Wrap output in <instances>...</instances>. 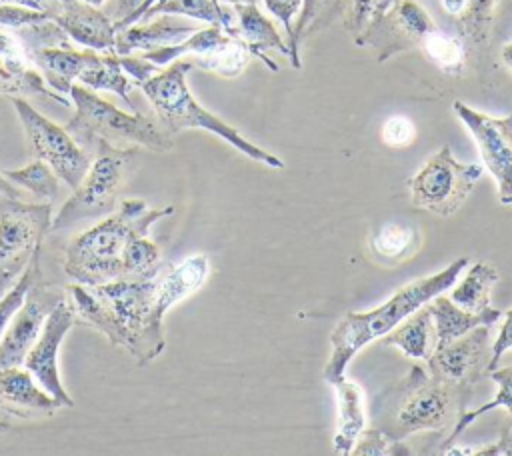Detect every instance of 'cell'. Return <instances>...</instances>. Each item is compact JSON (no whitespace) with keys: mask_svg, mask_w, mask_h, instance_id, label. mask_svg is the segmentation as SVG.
Masks as SVG:
<instances>
[{"mask_svg":"<svg viewBox=\"0 0 512 456\" xmlns=\"http://www.w3.org/2000/svg\"><path fill=\"white\" fill-rule=\"evenodd\" d=\"M210 274L206 254L160 266L138 278H122L100 286L70 284L68 300L76 322L102 332L112 346L124 348L140 366L158 358L166 346L164 316L180 300L194 294Z\"/></svg>","mask_w":512,"mask_h":456,"instance_id":"6da1fadb","label":"cell"},{"mask_svg":"<svg viewBox=\"0 0 512 456\" xmlns=\"http://www.w3.org/2000/svg\"><path fill=\"white\" fill-rule=\"evenodd\" d=\"M172 214L174 206L150 208L140 198L120 200L104 220L66 244V276L84 286H100L154 272L160 250L148 232L154 222Z\"/></svg>","mask_w":512,"mask_h":456,"instance_id":"7a4b0ae2","label":"cell"},{"mask_svg":"<svg viewBox=\"0 0 512 456\" xmlns=\"http://www.w3.org/2000/svg\"><path fill=\"white\" fill-rule=\"evenodd\" d=\"M466 266V256L456 258L440 272L404 284L380 306L364 312H348L330 334V356L324 366L326 382L330 384L344 376V370L350 364V360L366 344L384 338L420 306L428 304L434 296L446 292Z\"/></svg>","mask_w":512,"mask_h":456,"instance_id":"3957f363","label":"cell"},{"mask_svg":"<svg viewBox=\"0 0 512 456\" xmlns=\"http://www.w3.org/2000/svg\"><path fill=\"white\" fill-rule=\"evenodd\" d=\"M192 70L190 62L178 58L168 66L160 68L156 74L140 82L144 96L150 100L158 120L164 124L168 132H180L188 128H198L216 134L226 144L270 168H284L280 156L256 146L248 138H244L232 124L224 122L216 114L208 112L190 92L186 74Z\"/></svg>","mask_w":512,"mask_h":456,"instance_id":"277c9868","label":"cell"},{"mask_svg":"<svg viewBox=\"0 0 512 456\" xmlns=\"http://www.w3.org/2000/svg\"><path fill=\"white\" fill-rule=\"evenodd\" d=\"M68 96L74 104V114L64 128L86 150H94L100 140L112 146H142L152 152H168L174 148L170 134L142 112L128 114L98 96L96 90L76 82H72Z\"/></svg>","mask_w":512,"mask_h":456,"instance_id":"5b68a950","label":"cell"},{"mask_svg":"<svg viewBox=\"0 0 512 456\" xmlns=\"http://www.w3.org/2000/svg\"><path fill=\"white\" fill-rule=\"evenodd\" d=\"M394 414L384 418L382 428L396 440L422 430L452 428L460 412L466 410L470 386L454 384L432 376L424 366L414 364L392 390Z\"/></svg>","mask_w":512,"mask_h":456,"instance_id":"8992f818","label":"cell"},{"mask_svg":"<svg viewBox=\"0 0 512 456\" xmlns=\"http://www.w3.org/2000/svg\"><path fill=\"white\" fill-rule=\"evenodd\" d=\"M94 152L96 156L84 178L52 218V230L70 228L88 218L106 216L116 208L118 192L138 158V146H112L100 140L96 142Z\"/></svg>","mask_w":512,"mask_h":456,"instance_id":"52a82bcc","label":"cell"},{"mask_svg":"<svg viewBox=\"0 0 512 456\" xmlns=\"http://www.w3.org/2000/svg\"><path fill=\"white\" fill-rule=\"evenodd\" d=\"M480 176L482 166L458 162L450 146H442L408 180L410 200L416 208L448 218L460 210Z\"/></svg>","mask_w":512,"mask_h":456,"instance_id":"ba28073f","label":"cell"},{"mask_svg":"<svg viewBox=\"0 0 512 456\" xmlns=\"http://www.w3.org/2000/svg\"><path fill=\"white\" fill-rule=\"evenodd\" d=\"M10 102L20 118L34 156L44 160L52 172L74 190L92 162L90 152L80 146L64 126L40 114L24 98H10Z\"/></svg>","mask_w":512,"mask_h":456,"instance_id":"9c48e42d","label":"cell"},{"mask_svg":"<svg viewBox=\"0 0 512 456\" xmlns=\"http://www.w3.org/2000/svg\"><path fill=\"white\" fill-rule=\"evenodd\" d=\"M454 114L466 126L488 172L492 174L498 190V200L504 206L512 204V114L490 116L474 110L472 106L456 100L452 104Z\"/></svg>","mask_w":512,"mask_h":456,"instance_id":"30bf717a","label":"cell"},{"mask_svg":"<svg viewBox=\"0 0 512 456\" xmlns=\"http://www.w3.org/2000/svg\"><path fill=\"white\" fill-rule=\"evenodd\" d=\"M62 298H66V290L46 284L38 270L26 290L20 308L8 322V328L0 340V366H14L24 362V356L36 342L50 310Z\"/></svg>","mask_w":512,"mask_h":456,"instance_id":"8fae6325","label":"cell"},{"mask_svg":"<svg viewBox=\"0 0 512 456\" xmlns=\"http://www.w3.org/2000/svg\"><path fill=\"white\" fill-rule=\"evenodd\" d=\"M76 324V312L66 298H62L48 314L36 342L24 356V366L30 370V374L38 380V384L52 394L58 402H62L64 408L74 406L72 396L62 384L60 370H58V352L60 344L66 338L68 330Z\"/></svg>","mask_w":512,"mask_h":456,"instance_id":"7c38bea8","label":"cell"},{"mask_svg":"<svg viewBox=\"0 0 512 456\" xmlns=\"http://www.w3.org/2000/svg\"><path fill=\"white\" fill-rule=\"evenodd\" d=\"M52 226V206L20 198L0 202V266L28 262Z\"/></svg>","mask_w":512,"mask_h":456,"instance_id":"4fadbf2b","label":"cell"},{"mask_svg":"<svg viewBox=\"0 0 512 456\" xmlns=\"http://www.w3.org/2000/svg\"><path fill=\"white\" fill-rule=\"evenodd\" d=\"M488 328L476 326L456 340L438 344L426 360V370L440 380L472 388L474 382L488 376L492 348L488 344Z\"/></svg>","mask_w":512,"mask_h":456,"instance_id":"5bb4252c","label":"cell"},{"mask_svg":"<svg viewBox=\"0 0 512 456\" xmlns=\"http://www.w3.org/2000/svg\"><path fill=\"white\" fill-rule=\"evenodd\" d=\"M44 14L76 44L98 52H114V20L100 8L82 0H50Z\"/></svg>","mask_w":512,"mask_h":456,"instance_id":"9a60e30c","label":"cell"},{"mask_svg":"<svg viewBox=\"0 0 512 456\" xmlns=\"http://www.w3.org/2000/svg\"><path fill=\"white\" fill-rule=\"evenodd\" d=\"M0 408L16 418L32 420L52 416L64 408L48 394L24 364L0 366Z\"/></svg>","mask_w":512,"mask_h":456,"instance_id":"2e32d148","label":"cell"},{"mask_svg":"<svg viewBox=\"0 0 512 456\" xmlns=\"http://www.w3.org/2000/svg\"><path fill=\"white\" fill-rule=\"evenodd\" d=\"M0 92L10 98H48L64 106L72 102L46 84L44 76L30 66L18 38L8 32H0Z\"/></svg>","mask_w":512,"mask_h":456,"instance_id":"e0dca14e","label":"cell"},{"mask_svg":"<svg viewBox=\"0 0 512 456\" xmlns=\"http://www.w3.org/2000/svg\"><path fill=\"white\" fill-rule=\"evenodd\" d=\"M196 30V24L186 22L174 14H158L154 18L140 20L122 30H116L114 52L118 56H126L134 50L148 52L154 48L178 44Z\"/></svg>","mask_w":512,"mask_h":456,"instance_id":"ac0fdd59","label":"cell"},{"mask_svg":"<svg viewBox=\"0 0 512 456\" xmlns=\"http://www.w3.org/2000/svg\"><path fill=\"white\" fill-rule=\"evenodd\" d=\"M234 38L240 40L250 56L262 60L270 70H278L276 62L268 56V52L276 50L284 56H290L288 42L282 40L278 28L272 24L268 16H264L258 4H242L234 6Z\"/></svg>","mask_w":512,"mask_h":456,"instance_id":"d6986e66","label":"cell"},{"mask_svg":"<svg viewBox=\"0 0 512 456\" xmlns=\"http://www.w3.org/2000/svg\"><path fill=\"white\" fill-rule=\"evenodd\" d=\"M330 386L336 392V404H338V414H336V430H334V452L340 456L352 454L358 436L366 428V416H364V394L362 388L340 376L338 380L330 382Z\"/></svg>","mask_w":512,"mask_h":456,"instance_id":"ffe728a7","label":"cell"},{"mask_svg":"<svg viewBox=\"0 0 512 456\" xmlns=\"http://www.w3.org/2000/svg\"><path fill=\"white\" fill-rule=\"evenodd\" d=\"M426 306H428V310L432 312V318H434L438 344H446L450 340H456L458 336H464L466 332H470L476 326H492L502 316V312L498 308H492V306L482 310V312L464 310L450 296H442V294L434 296Z\"/></svg>","mask_w":512,"mask_h":456,"instance_id":"44dd1931","label":"cell"},{"mask_svg":"<svg viewBox=\"0 0 512 456\" xmlns=\"http://www.w3.org/2000/svg\"><path fill=\"white\" fill-rule=\"evenodd\" d=\"M382 340L388 346H396L408 358L428 360V356L434 352L438 344L432 312L428 310L426 304L420 306L416 312L404 318L392 332H388Z\"/></svg>","mask_w":512,"mask_h":456,"instance_id":"7402d4cb","label":"cell"},{"mask_svg":"<svg viewBox=\"0 0 512 456\" xmlns=\"http://www.w3.org/2000/svg\"><path fill=\"white\" fill-rule=\"evenodd\" d=\"M158 14H174L194 18L206 24L220 26L226 34L234 38V12L214 0H154L136 22L154 18Z\"/></svg>","mask_w":512,"mask_h":456,"instance_id":"603a6c76","label":"cell"},{"mask_svg":"<svg viewBox=\"0 0 512 456\" xmlns=\"http://www.w3.org/2000/svg\"><path fill=\"white\" fill-rule=\"evenodd\" d=\"M498 270L488 262H474L464 278L452 288L450 298L464 310L482 312L490 308V290L498 282Z\"/></svg>","mask_w":512,"mask_h":456,"instance_id":"cb8c5ba5","label":"cell"},{"mask_svg":"<svg viewBox=\"0 0 512 456\" xmlns=\"http://www.w3.org/2000/svg\"><path fill=\"white\" fill-rule=\"evenodd\" d=\"M500 0H440L442 10L452 16L462 34L474 42H484L492 26Z\"/></svg>","mask_w":512,"mask_h":456,"instance_id":"d4e9b609","label":"cell"},{"mask_svg":"<svg viewBox=\"0 0 512 456\" xmlns=\"http://www.w3.org/2000/svg\"><path fill=\"white\" fill-rule=\"evenodd\" d=\"M248 58L250 54L246 46L240 40L232 38L222 46H216L202 54H190L184 60L190 62L192 68H200V70L218 74L222 78H236L238 74L244 72Z\"/></svg>","mask_w":512,"mask_h":456,"instance_id":"484cf974","label":"cell"},{"mask_svg":"<svg viewBox=\"0 0 512 456\" xmlns=\"http://www.w3.org/2000/svg\"><path fill=\"white\" fill-rule=\"evenodd\" d=\"M488 376L496 382L498 390L494 394V398L490 402H484L482 406H478L476 410H462L458 420L454 422V426L450 428L446 440H444V448L452 446L454 440L472 424L476 422L480 416L492 412L494 408H504L508 412V416H512V366H504V368H494L488 372Z\"/></svg>","mask_w":512,"mask_h":456,"instance_id":"4316f807","label":"cell"},{"mask_svg":"<svg viewBox=\"0 0 512 456\" xmlns=\"http://www.w3.org/2000/svg\"><path fill=\"white\" fill-rule=\"evenodd\" d=\"M426 58L446 74H460L464 66V44L460 38L434 28L420 42Z\"/></svg>","mask_w":512,"mask_h":456,"instance_id":"83f0119b","label":"cell"},{"mask_svg":"<svg viewBox=\"0 0 512 456\" xmlns=\"http://www.w3.org/2000/svg\"><path fill=\"white\" fill-rule=\"evenodd\" d=\"M418 248V232L412 226L388 222L372 238V250L384 260H404Z\"/></svg>","mask_w":512,"mask_h":456,"instance_id":"f1b7e54d","label":"cell"},{"mask_svg":"<svg viewBox=\"0 0 512 456\" xmlns=\"http://www.w3.org/2000/svg\"><path fill=\"white\" fill-rule=\"evenodd\" d=\"M2 174L16 186H22L26 190H30L36 196L54 200L58 194V182L60 178L52 172V168L36 158L34 162L22 166V168H14V170H2Z\"/></svg>","mask_w":512,"mask_h":456,"instance_id":"f546056e","label":"cell"},{"mask_svg":"<svg viewBox=\"0 0 512 456\" xmlns=\"http://www.w3.org/2000/svg\"><path fill=\"white\" fill-rule=\"evenodd\" d=\"M394 20V26L412 42H422L426 34H430L436 24L430 14L416 0H398L392 10L386 14Z\"/></svg>","mask_w":512,"mask_h":456,"instance_id":"4dcf8cb0","label":"cell"},{"mask_svg":"<svg viewBox=\"0 0 512 456\" xmlns=\"http://www.w3.org/2000/svg\"><path fill=\"white\" fill-rule=\"evenodd\" d=\"M38 258H40V250H36L32 254V258L28 260V264L24 266V270L20 272V276L14 280V284L0 296V340L8 328V322L12 320V316L16 314V310L20 308L24 296H26V290L34 278V274L40 270V264H38Z\"/></svg>","mask_w":512,"mask_h":456,"instance_id":"1f68e13d","label":"cell"},{"mask_svg":"<svg viewBox=\"0 0 512 456\" xmlns=\"http://www.w3.org/2000/svg\"><path fill=\"white\" fill-rule=\"evenodd\" d=\"M352 454L362 456H400L410 454V448L404 444V440H396L390 434H386L382 428H364L362 434L356 440V446Z\"/></svg>","mask_w":512,"mask_h":456,"instance_id":"d6a6232c","label":"cell"},{"mask_svg":"<svg viewBox=\"0 0 512 456\" xmlns=\"http://www.w3.org/2000/svg\"><path fill=\"white\" fill-rule=\"evenodd\" d=\"M340 2H342L344 26L360 44L364 32L368 30L370 20H372L376 0H340Z\"/></svg>","mask_w":512,"mask_h":456,"instance_id":"836d02e7","label":"cell"},{"mask_svg":"<svg viewBox=\"0 0 512 456\" xmlns=\"http://www.w3.org/2000/svg\"><path fill=\"white\" fill-rule=\"evenodd\" d=\"M382 140L384 144L392 146V148H404V146H410L416 138V126L410 118L402 116V114H396V116H390L384 124H382Z\"/></svg>","mask_w":512,"mask_h":456,"instance_id":"e575fe53","label":"cell"},{"mask_svg":"<svg viewBox=\"0 0 512 456\" xmlns=\"http://www.w3.org/2000/svg\"><path fill=\"white\" fill-rule=\"evenodd\" d=\"M316 6H318V0H302L298 20H296V26L292 30V40L288 42V50H290L288 58H290L294 68H300V40L306 34L308 26L312 24V18L316 14Z\"/></svg>","mask_w":512,"mask_h":456,"instance_id":"d590c367","label":"cell"},{"mask_svg":"<svg viewBox=\"0 0 512 456\" xmlns=\"http://www.w3.org/2000/svg\"><path fill=\"white\" fill-rule=\"evenodd\" d=\"M264 6L268 8V12L280 20V24L284 26L286 34H288V42L292 40V20L298 16L302 0H264Z\"/></svg>","mask_w":512,"mask_h":456,"instance_id":"8d00e7d4","label":"cell"},{"mask_svg":"<svg viewBox=\"0 0 512 456\" xmlns=\"http://www.w3.org/2000/svg\"><path fill=\"white\" fill-rule=\"evenodd\" d=\"M512 350V308L504 314V322L500 326V332L490 348V364H488V372L498 368L500 358L504 356V352Z\"/></svg>","mask_w":512,"mask_h":456,"instance_id":"74e56055","label":"cell"},{"mask_svg":"<svg viewBox=\"0 0 512 456\" xmlns=\"http://www.w3.org/2000/svg\"><path fill=\"white\" fill-rule=\"evenodd\" d=\"M472 454L476 456H512V416H508V420L502 426V434L500 438L480 450H472Z\"/></svg>","mask_w":512,"mask_h":456,"instance_id":"f35d334b","label":"cell"},{"mask_svg":"<svg viewBox=\"0 0 512 456\" xmlns=\"http://www.w3.org/2000/svg\"><path fill=\"white\" fill-rule=\"evenodd\" d=\"M28 262H16V264H6L0 266V296L14 284V280L20 276Z\"/></svg>","mask_w":512,"mask_h":456,"instance_id":"ab89813d","label":"cell"},{"mask_svg":"<svg viewBox=\"0 0 512 456\" xmlns=\"http://www.w3.org/2000/svg\"><path fill=\"white\" fill-rule=\"evenodd\" d=\"M142 2H144V0H116L114 8L110 10V18H112L114 22H118V20L130 16Z\"/></svg>","mask_w":512,"mask_h":456,"instance_id":"60d3db41","label":"cell"},{"mask_svg":"<svg viewBox=\"0 0 512 456\" xmlns=\"http://www.w3.org/2000/svg\"><path fill=\"white\" fill-rule=\"evenodd\" d=\"M20 198V190L16 188V184H12L2 172H0V202L4 200H14Z\"/></svg>","mask_w":512,"mask_h":456,"instance_id":"b9f144b4","label":"cell"},{"mask_svg":"<svg viewBox=\"0 0 512 456\" xmlns=\"http://www.w3.org/2000/svg\"><path fill=\"white\" fill-rule=\"evenodd\" d=\"M50 0H0V6L2 4H20V6H28V8H34V10H40L44 12L46 6H48Z\"/></svg>","mask_w":512,"mask_h":456,"instance_id":"7bdbcfd3","label":"cell"},{"mask_svg":"<svg viewBox=\"0 0 512 456\" xmlns=\"http://www.w3.org/2000/svg\"><path fill=\"white\" fill-rule=\"evenodd\" d=\"M500 58H502V62H504V66L512 72V42H508L504 48H502V52H500Z\"/></svg>","mask_w":512,"mask_h":456,"instance_id":"ee69618b","label":"cell"},{"mask_svg":"<svg viewBox=\"0 0 512 456\" xmlns=\"http://www.w3.org/2000/svg\"><path fill=\"white\" fill-rule=\"evenodd\" d=\"M222 6H242V4H258V0H218Z\"/></svg>","mask_w":512,"mask_h":456,"instance_id":"f6af8a7d","label":"cell"},{"mask_svg":"<svg viewBox=\"0 0 512 456\" xmlns=\"http://www.w3.org/2000/svg\"><path fill=\"white\" fill-rule=\"evenodd\" d=\"M82 2H86V4H92V6H96V8H100L106 0H82Z\"/></svg>","mask_w":512,"mask_h":456,"instance_id":"bcb514c9","label":"cell"}]
</instances>
